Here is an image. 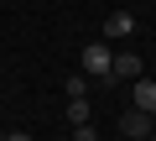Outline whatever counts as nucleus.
<instances>
[{
  "label": "nucleus",
  "mask_w": 156,
  "mask_h": 141,
  "mask_svg": "<svg viewBox=\"0 0 156 141\" xmlns=\"http://www.w3.org/2000/svg\"><path fill=\"white\" fill-rule=\"evenodd\" d=\"M130 110L156 115V84H151V79H135V84H130Z\"/></svg>",
  "instance_id": "obj_5"
},
{
  "label": "nucleus",
  "mask_w": 156,
  "mask_h": 141,
  "mask_svg": "<svg viewBox=\"0 0 156 141\" xmlns=\"http://www.w3.org/2000/svg\"><path fill=\"white\" fill-rule=\"evenodd\" d=\"M146 141H156V136H146Z\"/></svg>",
  "instance_id": "obj_12"
},
{
  "label": "nucleus",
  "mask_w": 156,
  "mask_h": 141,
  "mask_svg": "<svg viewBox=\"0 0 156 141\" xmlns=\"http://www.w3.org/2000/svg\"><path fill=\"white\" fill-rule=\"evenodd\" d=\"M62 89H68V99H89V79H83V73H73Z\"/></svg>",
  "instance_id": "obj_7"
},
{
  "label": "nucleus",
  "mask_w": 156,
  "mask_h": 141,
  "mask_svg": "<svg viewBox=\"0 0 156 141\" xmlns=\"http://www.w3.org/2000/svg\"><path fill=\"white\" fill-rule=\"evenodd\" d=\"M5 141H31V136H26V131H11V136H5Z\"/></svg>",
  "instance_id": "obj_9"
},
{
  "label": "nucleus",
  "mask_w": 156,
  "mask_h": 141,
  "mask_svg": "<svg viewBox=\"0 0 156 141\" xmlns=\"http://www.w3.org/2000/svg\"><path fill=\"white\" fill-rule=\"evenodd\" d=\"M73 141H99V131L94 125H73Z\"/></svg>",
  "instance_id": "obj_8"
},
{
  "label": "nucleus",
  "mask_w": 156,
  "mask_h": 141,
  "mask_svg": "<svg viewBox=\"0 0 156 141\" xmlns=\"http://www.w3.org/2000/svg\"><path fill=\"white\" fill-rule=\"evenodd\" d=\"M151 125H156V115H146V110H125L120 115V136H130V141H146Z\"/></svg>",
  "instance_id": "obj_3"
},
{
  "label": "nucleus",
  "mask_w": 156,
  "mask_h": 141,
  "mask_svg": "<svg viewBox=\"0 0 156 141\" xmlns=\"http://www.w3.org/2000/svg\"><path fill=\"white\" fill-rule=\"evenodd\" d=\"M0 141H5V131H0Z\"/></svg>",
  "instance_id": "obj_11"
},
{
  "label": "nucleus",
  "mask_w": 156,
  "mask_h": 141,
  "mask_svg": "<svg viewBox=\"0 0 156 141\" xmlns=\"http://www.w3.org/2000/svg\"><path fill=\"white\" fill-rule=\"evenodd\" d=\"M104 37H109V42L135 37V16H130V11H109V16H104Z\"/></svg>",
  "instance_id": "obj_4"
},
{
  "label": "nucleus",
  "mask_w": 156,
  "mask_h": 141,
  "mask_svg": "<svg viewBox=\"0 0 156 141\" xmlns=\"http://www.w3.org/2000/svg\"><path fill=\"white\" fill-rule=\"evenodd\" d=\"M109 63H115V47L109 42H89L83 47V79H104L109 84Z\"/></svg>",
  "instance_id": "obj_1"
},
{
  "label": "nucleus",
  "mask_w": 156,
  "mask_h": 141,
  "mask_svg": "<svg viewBox=\"0 0 156 141\" xmlns=\"http://www.w3.org/2000/svg\"><path fill=\"white\" fill-rule=\"evenodd\" d=\"M68 125H89V99H68Z\"/></svg>",
  "instance_id": "obj_6"
},
{
  "label": "nucleus",
  "mask_w": 156,
  "mask_h": 141,
  "mask_svg": "<svg viewBox=\"0 0 156 141\" xmlns=\"http://www.w3.org/2000/svg\"><path fill=\"white\" fill-rule=\"evenodd\" d=\"M57 141H73V136H57Z\"/></svg>",
  "instance_id": "obj_10"
},
{
  "label": "nucleus",
  "mask_w": 156,
  "mask_h": 141,
  "mask_svg": "<svg viewBox=\"0 0 156 141\" xmlns=\"http://www.w3.org/2000/svg\"><path fill=\"white\" fill-rule=\"evenodd\" d=\"M135 79H146L140 58H135V52H115V63H109V84H135Z\"/></svg>",
  "instance_id": "obj_2"
}]
</instances>
